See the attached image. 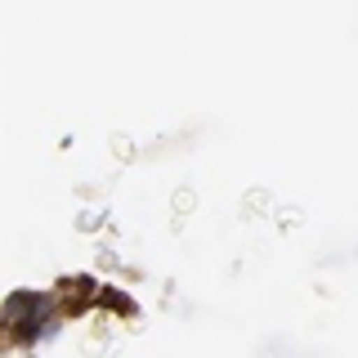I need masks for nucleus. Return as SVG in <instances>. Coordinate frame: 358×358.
<instances>
[]
</instances>
